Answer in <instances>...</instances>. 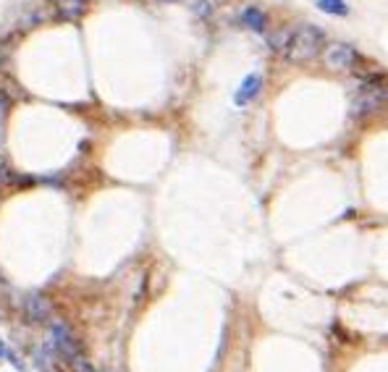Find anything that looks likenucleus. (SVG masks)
Instances as JSON below:
<instances>
[{
	"instance_id": "obj_12",
	"label": "nucleus",
	"mask_w": 388,
	"mask_h": 372,
	"mask_svg": "<svg viewBox=\"0 0 388 372\" xmlns=\"http://www.w3.org/2000/svg\"><path fill=\"white\" fill-rule=\"evenodd\" d=\"M6 113H9V98L0 95V134H3V121H6Z\"/></svg>"
},
{
	"instance_id": "obj_14",
	"label": "nucleus",
	"mask_w": 388,
	"mask_h": 372,
	"mask_svg": "<svg viewBox=\"0 0 388 372\" xmlns=\"http://www.w3.org/2000/svg\"><path fill=\"white\" fill-rule=\"evenodd\" d=\"M163 3H170V0H163Z\"/></svg>"
},
{
	"instance_id": "obj_5",
	"label": "nucleus",
	"mask_w": 388,
	"mask_h": 372,
	"mask_svg": "<svg viewBox=\"0 0 388 372\" xmlns=\"http://www.w3.org/2000/svg\"><path fill=\"white\" fill-rule=\"evenodd\" d=\"M26 315L34 323H45L50 317V301L45 296H40V294H29L26 296Z\"/></svg>"
},
{
	"instance_id": "obj_11",
	"label": "nucleus",
	"mask_w": 388,
	"mask_h": 372,
	"mask_svg": "<svg viewBox=\"0 0 388 372\" xmlns=\"http://www.w3.org/2000/svg\"><path fill=\"white\" fill-rule=\"evenodd\" d=\"M186 3H189V9L194 11V14H197V16H210V3H208V0H186Z\"/></svg>"
},
{
	"instance_id": "obj_7",
	"label": "nucleus",
	"mask_w": 388,
	"mask_h": 372,
	"mask_svg": "<svg viewBox=\"0 0 388 372\" xmlns=\"http://www.w3.org/2000/svg\"><path fill=\"white\" fill-rule=\"evenodd\" d=\"M58 354V351H56ZM56 354H53V348L45 346V348H37L34 351V364H37V370L40 372H56Z\"/></svg>"
},
{
	"instance_id": "obj_9",
	"label": "nucleus",
	"mask_w": 388,
	"mask_h": 372,
	"mask_svg": "<svg viewBox=\"0 0 388 372\" xmlns=\"http://www.w3.org/2000/svg\"><path fill=\"white\" fill-rule=\"evenodd\" d=\"M317 9L331 16H349L347 0H317Z\"/></svg>"
},
{
	"instance_id": "obj_4",
	"label": "nucleus",
	"mask_w": 388,
	"mask_h": 372,
	"mask_svg": "<svg viewBox=\"0 0 388 372\" xmlns=\"http://www.w3.org/2000/svg\"><path fill=\"white\" fill-rule=\"evenodd\" d=\"M260 89H262V76H260V73H250V76H247V79L242 81V87L236 89L234 103L239 108L250 105L252 100H255L260 95Z\"/></svg>"
},
{
	"instance_id": "obj_2",
	"label": "nucleus",
	"mask_w": 388,
	"mask_h": 372,
	"mask_svg": "<svg viewBox=\"0 0 388 372\" xmlns=\"http://www.w3.org/2000/svg\"><path fill=\"white\" fill-rule=\"evenodd\" d=\"M50 336H53V348L58 351V356H63L66 362L71 364L73 359H79V341L73 339V333L68 331V325L63 323H53L50 328Z\"/></svg>"
},
{
	"instance_id": "obj_13",
	"label": "nucleus",
	"mask_w": 388,
	"mask_h": 372,
	"mask_svg": "<svg viewBox=\"0 0 388 372\" xmlns=\"http://www.w3.org/2000/svg\"><path fill=\"white\" fill-rule=\"evenodd\" d=\"M3 351H6V348H3V343H0V356H3Z\"/></svg>"
},
{
	"instance_id": "obj_3",
	"label": "nucleus",
	"mask_w": 388,
	"mask_h": 372,
	"mask_svg": "<svg viewBox=\"0 0 388 372\" xmlns=\"http://www.w3.org/2000/svg\"><path fill=\"white\" fill-rule=\"evenodd\" d=\"M359 61L357 50L352 45H344V42H333L325 48V63L331 66L333 71H349L352 66Z\"/></svg>"
},
{
	"instance_id": "obj_6",
	"label": "nucleus",
	"mask_w": 388,
	"mask_h": 372,
	"mask_svg": "<svg viewBox=\"0 0 388 372\" xmlns=\"http://www.w3.org/2000/svg\"><path fill=\"white\" fill-rule=\"evenodd\" d=\"M242 21L250 26L252 32H257V34L267 32V16L260 9H255V6H247V9L242 11Z\"/></svg>"
},
{
	"instance_id": "obj_8",
	"label": "nucleus",
	"mask_w": 388,
	"mask_h": 372,
	"mask_svg": "<svg viewBox=\"0 0 388 372\" xmlns=\"http://www.w3.org/2000/svg\"><path fill=\"white\" fill-rule=\"evenodd\" d=\"M84 9H87V0H63L61 3V16L66 21H76L84 14Z\"/></svg>"
},
{
	"instance_id": "obj_1",
	"label": "nucleus",
	"mask_w": 388,
	"mask_h": 372,
	"mask_svg": "<svg viewBox=\"0 0 388 372\" xmlns=\"http://www.w3.org/2000/svg\"><path fill=\"white\" fill-rule=\"evenodd\" d=\"M320 53H325V32L315 24H300L291 32L286 56L294 63H310Z\"/></svg>"
},
{
	"instance_id": "obj_10",
	"label": "nucleus",
	"mask_w": 388,
	"mask_h": 372,
	"mask_svg": "<svg viewBox=\"0 0 388 372\" xmlns=\"http://www.w3.org/2000/svg\"><path fill=\"white\" fill-rule=\"evenodd\" d=\"M289 40H291V32L278 29L275 34H270V48H273L275 53H286V50H289Z\"/></svg>"
}]
</instances>
